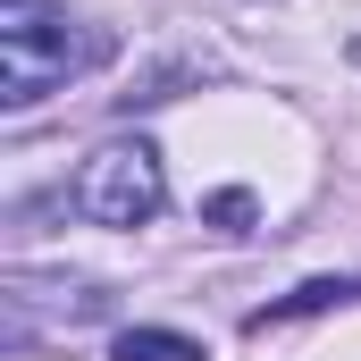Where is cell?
Instances as JSON below:
<instances>
[{
    "label": "cell",
    "instance_id": "277c9868",
    "mask_svg": "<svg viewBox=\"0 0 361 361\" xmlns=\"http://www.w3.org/2000/svg\"><path fill=\"white\" fill-rule=\"evenodd\" d=\"M109 361H202V345L177 336V328H126V336L109 345Z\"/></svg>",
    "mask_w": 361,
    "mask_h": 361
},
{
    "label": "cell",
    "instance_id": "8992f818",
    "mask_svg": "<svg viewBox=\"0 0 361 361\" xmlns=\"http://www.w3.org/2000/svg\"><path fill=\"white\" fill-rule=\"evenodd\" d=\"M353 59H361V42H353Z\"/></svg>",
    "mask_w": 361,
    "mask_h": 361
},
{
    "label": "cell",
    "instance_id": "3957f363",
    "mask_svg": "<svg viewBox=\"0 0 361 361\" xmlns=\"http://www.w3.org/2000/svg\"><path fill=\"white\" fill-rule=\"evenodd\" d=\"M361 277H311V286H294L286 302H269V311H252V336L269 328V319H294V311H328V302H353Z\"/></svg>",
    "mask_w": 361,
    "mask_h": 361
},
{
    "label": "cell",
    "instance_id": "5b68a950",
    "mask_svg": "<svg viewBox=\"0 0 361 361\" xmlns=\"http://www.w3.org/2000/svg\"><path fill=\"white\" fill-rule=\"evenodd\" d=\"M210 219H219L227 235H244V219H252V193H219V202H210Z\"/></svg>",
    "mask_w": 361,
    "mask_h": 361
},
{
    "label": "cell",
    "instance_id": "7a4b0ae2",
    "mask_svg": "<svg viewBox=\"0 0 361 361\" xmlns=\"http://www.w3.org/2000/svg\"><path fill=\"white\" fill-rule=\"evenodd\" d=\"M68 210L92 219V227H143V219H160V210H169V169H160V152H152L143 135L92 143L76 185H68Z\"/></svg>",
    "mask_w": 361,
    "mask_h": 361
},
{
    "label": "cell",
    "instance_id": "6da1fadb",
    "mask_svg": "<svg viewBox=\"0 0 361 361\" xmlns=\"http://www.w3.org/2000/svg\"><path fill=\"white\" fill-rule=\"evenodd\" d=\"M109 34L92 17H68L51 0H0V109H34L76 76L109 68Z\"/></svg>",
    "mask_w": 361,
    "mask_h": 361
}]
</instances>
